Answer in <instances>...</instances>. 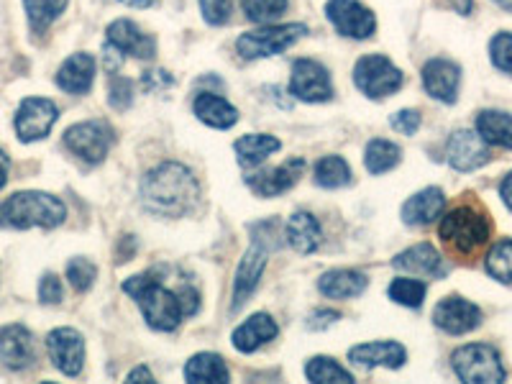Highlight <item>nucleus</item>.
<instances>
[{"label":"nucleus","instance_id":"nucleus-1","mask_svg":"<svg viewBox=\"0 0 512 384\" xmlns=\"http://www.w3.org/2000/svg\"><path fill=\"white\" fill-rule=\"evenodd\" d=\"M200 187L185 164L164 162L141 182V200L146 210L159 218H180L198 203Z\"/></svg>","mask_w":512,"mask_h":384},{"label":"nucleus","instance_id":"nucleus-2","mask_svg":"<svg viewBox=\"0 0 512 384\" xmlns=\"http://www.w3.org/2000/svg\"><path fill=\"white\" fill-rule=\"evenodd\" d=\"M123 292L128 297H134L136 305L144 313L146 323L154 328V331L169 333L180 326V320L185 318L182 315V305L177 292L167 290L162 282L154 277V274H136V277H128L123 282Z\"/></svg>","mask_w":512,"mask_h":384},{"label":"nucleus","instance_id":"nucleus-3","mask_svg":"<svg viewBox=\"0 0 512 384\" xmlns=\"http://www.w3.org/2000/svg\"><path fill=\"white\" fill-rule=\"evenodd\" d=\"M67 218V208L49 192H13L0 203V226L6 228H57Z\"/></svg>","mask_w":512,"mask_h":384},{"label":"nucleus","instance_id":"nucleus-4","mask_svg":"<svg viewBox=\"0 0 512 384\" xmlns=\"http://www.w3.org/2000/svg\"><path fill=\"white\" fill-rule=\"evenodd\" d=\"M438 236L454 254L472 256L489 241V221L479 210L461 205L441 218Z\"/></svg>","mask_w":512,"mask_h":384},{"label":"nucleus","instance_id":"nucleus-5","mask_svg":"<svg viewBox=\"0 0 512 384\" xmlns=\"http://www.w3.org/2000/svg\"><path fill=\"white\" fill-rule=\"evenodd\" d=\"M451 364H454L456 377L466 384L505 382V367H502L500 354L489 344L461 346L451 356Z\"/></svg>","mask_w":512,"mask_h":384},{"label":"nucleus","instance_id":"nucleus-6","mask_svg":"<svg viewBox=\"0 0 512 384\" xmlns=\"http://www.w3.org/2000/svg\"><path fill=\"white\" fill-rule=\"evenodd\" d=\"M113 141H116V136H113L111 123L100 121V118L75 123L64 131V146L85 164L103 162L111 152Z\"/></svg>","mask_w":512,"mask_h":384},{"label":"nucleus","instance_id":"nucleus-7","mask_svg":"<svg viewBox=\"0 0 512 384\" xmlns=\"http://www.w3.org/2000/svg\"><path fill=\"white\" fill-rule=\"evenodd\" d=\"M308 34V26L303 24H285V26H267V29L246 31L236 41V52L244 59H264L277 57L285 49H290L297 39Z\"/></svg>","mask_w":512,"mask_h":384},{"label":"nucleus","instance_id":"nucleus-8","mask_svg":"<svg viewBox=\"0 0 512 384\" xmlns=\"http://www.w3.org/2000/svg\"><path fill=\"white\" fill-rule=\"evenodd\" d=\"M356 88L367 98H387L402 88V72L382 54H367L354 67Z\"/></svg>","mask_w":512,"mask_h":384},{"label":"nucleus","instance_id":"nucleus-9","mask_svg":"<svg viewBox=\"0 0 512 384\" xmlns=\"http://www.w3.org/2000/svg\"><path fill=\"white\" fill-rule=\"evenodd\" d=\"M326 16L333 29L349 39H369L377 29V18L359 0H328Z\"/></svg>","mask_w":512,"mask_h":384},{"label":"nucleus","instance_id":"nucleus-10","mask_svg":"<svg viewBox=\"0 0 512 384\" xmlns=\"http://www.w3.org/2000/svg\"><path fill=\"white\" fill-rule=\"evenodd\" d=\"M290 93L305 103H326L333 98L331 75L315 59H297L292 64L290 75Z\"/></svg>","mask_w":512,"mask_h":384},{"label":"nucleus","instance_id":"nucleus-11","mask_svg":"<svg viewBox=\"0 0 512 384\" xmlns=\"http://www.w3.org/2000/svg\"><path fill=\"white\" fill-rule=\"evenodd\" d=\"M57 105L47 98H26L16 111V134L18 139L31 144L49 136L52 126L57 123Z\"/></svg>","mask_w":512,"mask_h":384},{"label":"nucleus","instance_id":"nucleus-12","mask_svg":"<svg viewBox=\"0 0 512 384\" xmlns=\"http://www.w3.org/2000/svg\"><path fill=\"white\" fill-rule=\"evenodd\" d=\"M47 351L54 367L67 377H77L85 367V338L75 328H54L47 336Z\"/></svg>","mask_w":512,"mask_h":384},{"label":"nucleus","instance_id":"nucleus-13","mask_svg":"<svg viewBox=\"0 0 512 384\" xmlns=\"http://www.w3.org/2000/svg\"><path fill=\"white\" fill-rule=\"evenodd\" d=\"M433 323L451 336H464L482 323V310L459 295L443 297L433 310Z\"/></svg>","mask_w":512,"mask_h":384},{"label":"nucleus","instance_id":"nucleus-14","mask_svg":"<svg viewBox=\"0 0 512 384\" xmlns=\"http://www.w3.org/2000/svg\"><path fill=\"white\" fill-rule=\"evenodd\" d=\"M487 141L477 131H456L446 146V159L456 172H474L489 162Z\"/></svg>","mask_w":512,"mask_h":384},{"label":"nucleus","instance_id":"nucleus-15","mask_svg":"<svg viewBox=\"0 0 512 384\" xmlns=\"http://www.w3.org/2000/svg\"><path fill=\"white\" fill-rule=\"evenodd\" d=\"M461 85V67L451 59H431L423 67V88L431 98L441 100V103L451 105L459 98Z\"/></svg>","mask_w":512,"mask_h":384},{"label":"nucleus","instance_id":"nucleus-16","mask_svg":"<svg viewBox=\"0 0 512 384\" xmlns=\"http://www.w3.org/2000/svg\"><path fill=\"white\" fill-rule=\"evenodd\" d=\"M0 361L6 364L8 369H29L36 361V341L31 336V331L26 326H11L0 328Z\"/></svg>","mask_w":512,"mask_h":384},{"label":"nucleus","instance_id":"nucleus-17","mask_svg":"<svg viewBox=\"0 0 512 384\" xmlns=\"http://www.w3.org/2000/svg\"><path fill=\"white\" fill-rule=\"evenodd\" d=\"M264 267H267V246L254 241L251 249L244 254V259H241L239 272H236V282H233V313L244 308L246 300L251 297V292L259 285V277H262Z\"/></svg>","mask_w":512,"mask_h":384},{"label":"nucleus","instance_id":"nucleus-18","mask_svg":"<svg viewBox=\"0 0 512 384\" xmlns=\"http://www.w3.org/2000/svg\"><path fill=\"white\" fill-rule=\"evenodd\" d=\"M108 41L123 54H131L136 59H152L157 54V44H154L152 36L144 34L134 21H126V18L113 21L108 26Z\"/></svg>","mask_w":512,"mask_h":384},{"label":"nucleus","instance_id":"nucleus-19","mask_svg":"<svg viewBox=\"0 0 512 384\" xmlns=\"http://www.w3.org/2000/svg\"><path fill=\"white\" fill-rule=\"evenodd\" d=\"M95 59L85 52H77L62 62L57 72V85L70 95H85L93 88Z\"/></svg>","mask_w":512,"mask_h":384},{"label":"nucleus","instance_id":"nucleus-20","mask_svg":"<svg viewBox=\"0 0 512 384\" xmlns=\"http://www.w3.org/2000/svg\"><path fill=\"white\" fill-rule=\"evenodd\" d=\"M446 208V195L438 187H425L402 205V221L408 226H431Z\"/></svg>","mask_w":512,"mask_h":384},{"label":"nucleus","instance_id":"nucleus-21","mask_svg":"<svg viewBox=\"0 0 512 384\" xmlns=\"http://www.w3.org/2000/svg\"><path fill=\"white\" fill-rule=\"evenodd\" d=\"M303 169L305 159H290V162H285L282 167L249 177V187L259 195V198H274V195H282V192L290 190L297 182V177L303 175Z\"/></svg>","mask_w":512,"mask_h":384},{"label":"nucleus","instance_id":"nucleus-22","mask_svg":"<svg viewBox=\"0 0 512 384\" xmlns=\"http://www.w3.org/2000/svg\"><path fill=\"white\" fill-rule=\"evenodd\" d=\"M349 359L354 364L364 369H374V367H387V369H400L408 359L405 349L395 341H374V344H361L354 346L349 351Z\"/></svg>","mask_w":512,"mask_h":384},{"label":"nucleus","instance_id":"nucleus-23","mask_svg":"<svg viewBox=\"0 0 512 384\" xmlns=\"http://www.w3.org/2000/svg\"><path fill=\"white\" fill-rule=\"evenodd\" d=\"M274 336H277V323H274L272 315L256 313L233 331L231 341L233 346H236V351H241V354H251V351H256L259 346L269 344Z\"/></svg>","mask_w":512,"mask_h":384},{"label":"nucleus","instance_id":"nucleus-24","mask_svg":"<svg viewBox=\"0 0 512 384\" xmlns=\"http://www.w3.org/2000/svg\"><path fill=\"white\" fill-rule=\"evenodd\" d=\"M285 239L297 254H313L320 246V241H323V231H320L318 218H315L313 213H305V210L290 216V221H287L285 226Z\"/></svg>","mask_w":512,"mask_h":384},{"label":"nucleus","instance_id":"nucleus-25","mask_svg":"<svg viewBox=\"0 0 512 384\" xmlns=\"http://www.w3.org/2000/svg\"><path fill=\"white\" fill-rule=\"evenodd\" d=\"M392 264L402 272H413L420 274V277H443L446 274L441 254L431 244H418L413 249L402 251L392 259Z\"/></svg>","mask_w":512,"mask_h":384},{"label":"nucleus","instance_id":"nucleus-26","mask_svg":"<svg viewBox=\"0 0 512 384\" xmlns=\"http://www.w3.org/2000/svg\"><path fill=\"white\" fill-rule=\"evenodd\" d=\"M318 290L331 300H351L367 290V274L354 269H333L318 280Z\"/></svg>","mask_w":512,"mask_h":384},{"label":"nucleus","instance_id":"nucleus-27","mask_svg":"<svg viewBox=\"0 0 512 384\" xmlns=\"http://www.w3.org/2000/svg\"><path fill=\"white\" fill-rule=\"evenodd\" d=\"M192 111L210 128H231L239 121V111L216 93H198V98L192 103Z\"/></svg>","mask_w":512,"mask_h":384},{"label":"nucleus","instance_id":"nucleus-28","mask_svg":"<svg viewBox=\"0 0 512 384\" xmlns=\"http://www.w3.org/2000/svg\"><path fill=\"white\" fill-rule=\"evenodd\" d=\"M185 379L195 384H205V382L226 384L228 379H231V374H228L226 361H223L221 356L205 351V354H195L190 361H187Z\"/></svg>","mask_w":512,"mask_h":384},{"label":"nucleus","instance_id":"nucleus-29","mask_svg":"<svg viewBox=\"0 0 512 384\" xmlns=\"http://www.w3.org/2000/svg\"><path fill=\"white\" fill-rule=\"evenodd\" d=\"M233 152L239 157V162L244 167H259V164L267 162L269 154L280 152V139H274L269 134H249L241 136L236 144H233Z\"/></svg>","mask_w":512,"mask_h":384},{"label":"nucleus","instance_id":"nucleus-30","mask_svg":"<svg viewBox=\"0 0 512 384\" xmlns=\"http://www.w3.org/2000/svg\"><path fill=\"white\" fill-rule=\"evenodd\" d=\"M477 134L489 146L512 149V116L505 111H482L477 116Z\"/></svg>","mask_w":512,"mask_h":384},{"label":"nucleus","instance_id":"nucleus-31","mask_svg":"<svg viewBox=\"0 0 512 384\" xmlns=\"http://www.w3.org/2000/svg\"><path fill=\"white\" fill-rule=\"evenodd\" d=\"M402 149L397 144L387 139H374L367 144V152H364V164L372 175H384L400 164Z\"/></svg>","mask_w":512,"mask_h":384},{"label":"nucleus","instance_id":"nucleus-32","mask_svg":"<svg viewBox=\"0 0 512 384\" xmlns=\"http://www.w3.org/2000/svg\"><path fill=\"white\" fill-rule=\"evenodd\" d=\"M24 8L31 29L41 34V31H47L62 16V11L67 8V0H24Z\"/></svg>","mask_w":512,"mask_h":384},{"label":"nucleus","instance_id":"nucleus-33","mask_svg":"<svg viewBox=\"0 0 512 384\" xmlns=\"http://www.w3.org/2000/svg\"><path fill=\"white\" fill-rule=\"evenodd\" d=\"M315 185L326 187V190H336L351 182V169L349 164L341 157H323L315 164Z\"/></svg>","mask_w":512,"mask_h":384},{"label":"nucleus","instance_id":"nucleus-34","mask_svg":"<svg viewBox=\"0 0 512 384\" xmlns=\"http://www.w3.org/2000/svg\"><path fill=\"white\" fill-rule=\"evenodd\" d=\"M305 377L315 384H349L354 382V374L346 372L344 367H338L336 361L328 359V356H315V359L308 361V367H305Z\"/></svg>","mask_w":512,"mask_h":384},{"label":"nucleus","instance_id":"nucleus-35","mask_svg":"<svg viewBox=\"0 0 512 384\" xmlns=\"http://www.w3.org/2000/svg\"><path fill=\"white\" fill-rule=\"evenodd\" d=\"M387 295H390V300H395L397 305L420 308L425 300V282L410 280V277H397V280H392Z\"/></svg>","mask_w":512,"mask_h":384},{"label":"nucleus","instance_id":"nucleus-36","mask_svg":"<svg viewBox=\"0 0 512 384\" xmlns=\"http://www.w3.org/2000/svg\"><path fill=\"white\" fill-rule=\"evenodd\" d=\"M487 272L495 277L497 282H505L510 285L512 282V241H500L489 249L487 254Z\"/></svg>","mask_w":512,"mask_h":384},{"label":"nucleus","instance_id":"nucleus-37","mask_svg":"<svg viewBox=\"0 0 512 384\" xmlns=\"http://www.w3.org/2000/svg\"><path fill=\"white\" fill-rule=\"evenodd\" d=\"M241 8L254 24H272L285 16L287 0H241Z\"/></svg>","mask_w":512,"mask_h":384},{"label":"nucleus","instance_id":"nucleus-38","mask_svg":"<svg viewBox=\"0 0 512 384\" xmlns=\"http://www.w3.org/2000/svg\"><path fill=\"white\" fill-rule=\"evenodd\" d=\"M95 277H98V269H95L93 262L82 259V256H75L67 262V280L75 287L77 292H88L93 287Z\"/></svg>","mask_w":512,"mask_h":384},{"label":"nucleus","instance_id":"nucleus-39","mask_svg":"<svg viewBox=\"0 0 512 384\" xmlns=\"http://www.w3.org/2000/svg\"><path fill=\"white\" fill-rule=\"evenodd\" d=\"M489 57L497 70L512 75V34L510 31H502L495 39L489 41Z\"/></svg>","mask_w":512,"mask_h":384},{"label":"nucleus","instance_id":"nucleus-40","mask_svg":"<svg viewBox=\"0 0 512 384\" xmlns=\"http://www.w3.org/2000/svg\"><path fill=\"white\" fill-rule=\"evenodd\" d=\"M200 11L210 26H226L231 21L233 0H200Z\"/></svg>","mask_w":512,"mask_h":384},{"label":"nucleus","instance_id":"nucleus-41","mask_svg":"<svg viewBox=\"0 0 512 384\" xmlns=\"http://www.w3.org/2000/svg\"><path fill=\"white\" fill-rule=\"evenodd\" d=\"M108 103L116 108V111H126L128 105L134 103V85L126 77H111V88H108Z\"/></svg>","mask_w":512,"mask_h":384},{"label":"nucleus","instance_id":"nucleus-42","mask_svg":"<svg viewBox=\"0 0 512 384\" xmlns=\"http://www.w3.org/2000/svg\"><path fill=\"white\" fill-rule=\"evenodd\" d=\"M64 297V287H62V280H59L57 274L47 272L44 277H41L39 282V300L44 305H57L62 303Z\"/></svg>","mask_w":512,"mask_h":384},{"label":"nucleus","instance_id":"nucleus-43","mask_svg":"<svg viewBox=\"0 0 512 384\" xmlns=\"http://www.w3.org/2000/svg\"><path fill=\"white\" fill-rule=\"evenodd\" d=\"M392 128H395L397 134L402 136H413L415 131L420 128V113L418 111H410V108H405V111L395 113V116L390 118Z\"/></svg>","mask_w":512,"mask_h":384},{"label":"nucleus","instance_id":"nucleus-44","mask_svg":"<svg viewBox=\"0 0 512 384\" xmlns=\"http://www.w3.org/2000/svg\"><path fill=\"white\" fill-rule=\"evenodd\" d=\"M172 82L175 80L162 70L144 72V77H141V85H144V90H149V93H162V90L172 88Z\"/></svg>","mask_w":512,"mask_h":384},{"label":"nucleus","instance_id":"nucleus-45","mask_svg":"<svg viewBox=\"0 0 512 384\" xmlns=\"http://www.w3.org/2000/svg\"><path fill=\"white\" fill-rule=\"evenodd\" d=\"M177 297H180L182 315H195V313H198V308H200L198 292L190 290V287H182V290L177 292Z\"/></svg>","mask_w":512,"mask_h":384},{"label":"nucleus","instance_id":"nucleus-46","mask_svg":"<svg viewBox=\"0 0 512 384\" xmlns=\"http://www.w3.org/2000/svg\"><path fill=\"white\" fill-rule=\"evenodd\" d=\"M338 320V313H333V310H320V313H315L313 318H310V328H326L331 326V323H336Z\"/></svg>","mask_w":512,"mask_h":384},{"label":"nucleus","instance_id":"nucleus-47","mask_svg":"<svg viewBox=\"0 0 512 384\" xmlns=\"http://www.w3.org/2000/svg\"><path fill=\"white\" fill-rule=\"evenodd\" d=\"M128 382H134V384L154 382V377H152V372H149V369L139 367V369H134V372H128Z\"/></svg>","mask_w":512,"mask_h":384},{"label":"nucleus","instance_id":"nucleus-48","mask_svg":"<svg viewBox=\"0 0 512 384\" xmlns=\"http://www.w3.org/2000/svg\"><path fill=\"white\" fill-rule=\"evenodd\" d=\"M8 169H11V159H8V154L0 149V190H3L8 182Z\"/></svg>","mask_w":512,"mask_h":384},{"label":"nucleus","instance_id":"nucleus-49","mask_svg":"<svg viewBox=\"0 0 512 384\" xmlns=\"http://www.w3.org/2000/svg\"><path fill=\"white\" fill-rule=\"evenodd\" d=\"M500 195H502V200H505L507 208L512 210V172H510V175L505 177V180H502V185H500Z\"/></svg>","mask_w":512,"mask_h":384},{"label":"nucleus","instance_id":"nucleus-50","mask_svg":"<svg viewBox=\"0 0 512 384\" xmlns=\"http://www.w3.org/2000/svg\"><path fill=\"white\" fill-rule=\"evenodd\" d=\"M451 3H454V8L461 13V16H469V13H472L474 0H451Z\"/></svg>","mask_w":512,"mask_h":384},{"label":"nucleus","instance_id":"nucleus-51","mask_svg":"<svg viewBox=\"0 0 512 384\" xmlns=\"http://www.w3.org/2000/svg\"><path fill=\"white\" fill-rule=\"evenodd\" d=\"M123 6H131V8H152L157 0H121Z\"/></svg>","mask_w":512,"mask_h":384},{"label":"nucleus","instance_id":"nucleus-52","mask_svg":"<svg viewBox=\"0 0 512 384\" xmlns=\"http://www.w3.org/2000/svg\"><path fill=\"white\" fill-rule=\"evenodd\" d=\"M497 6L505 8V11H512V0H495Z\"/></svg>","mask_w":512,"mask_h":384}]
</instances>
